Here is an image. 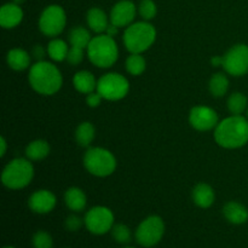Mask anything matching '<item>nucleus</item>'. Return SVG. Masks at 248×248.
<instances>
[{
    "mask_svg": "<svg viewBox=\"0 0 248 248\" xmlns=\"http://www.w3.org/2000/svg\"><path fill=\"white\" fill-rule=\"evenodd\" d=\"M215 140L220 147L237 149L248 143V120L241 115H232L220 121L215 128Z\"/></svg>",
    "mask_w": 248,
    "mask_h": 248,
    "instance_id": "f257e3e1",
    "label": "nucleus"
},
{
    "mask_svg": "<svg viewBox=\"0 0 248 248\" xmlns=\"http://www.w3.org/2000/svg\"><path fill=\"white\" fill-rule=\"evenodd\" d=\"M29 84L38 93L50 96L60 91L63 78L55 64L46 61H38L29 70Z\"/></svg>",
    "mask_w": 248,
    "mask_h": 248,
    "instance_id": "f03ea898",
    "label": "nucleus"
},
{
    "mask_svg": "<svg viewBox=\"0 0 248 248\" xmlns=\"http://www.w3.org/2000/svg\"><path fill=\"white\" fill-rule=\"evenodd\" d=\"M155 27L147 21L130 24L123 36L124 45L131 53L144 52L155 43Z\"/></svg>",
    "mask_w": 248,
    "mask_h": 248,
    "instance_id": "7ed1b4c3",
    "label": "nucleus"
},
{
    "mask_svg": "<svg viewBox=\"0 0 248 248\" xmlns=\"http://www.w3.org/2000/svg\"><path fill=\"white\" fill-rule=\"evenodd\" d=\"M87 56L94 65L99 68H109L118 61L119 48L113 36L108 34H98L92 38L87 46Z\"/></svg>",
    "mask_w": 248,
    "mask_h": 248,
    "instance_id": "20e7f679",
    "label": "nucleus"
},
{
    "mask_svg": "<svg viewBox=\"0 0 248 248\" xmlns=\"http://www.w3.org/2000/svg\"><path fill=\"white\" fill-rule=\"evenodd\" d=\"M34 177V167L27 159H15L2 171L1 181L6 188L22 189L28 186Z\"/></svg>",
    "mask_w": 248,
    "mask_h": 248,
    "instance_id": "39448f33",
    "label": "nucleus"
},
{
    "mask_svg": "<svg viewBox=\"0 0 248 248\" xmlns=\"http://www.w3.org/2000/svg\"><path fill=\"white\" fill-rule=\"evenodd\" d=\"M85 169L97 177L110 176L116 169V159L104 148H90L84 156Z\"/></svg>",
    "mask_w": 248,
    "mask_h": 248,
    "instance_id": "423d86ee",
    "label": "nucleus"
},
{
    "mask_svg": "<svg viewBox=\"0 0 248 248\" xmlns=\"http://www.w3.org/2000/svg\"><path fill=\"white\" fill-rule=\"evenodd\" d=\"M130 90L128 80L118 73H108L99 78L97 92L108 101H119L126 97Z\"/></svg>",
    "mask_w": 248,
    "mask_h": 248,
    "instance_id": "0eeeda50",
    "label": "nucleus"
},
{
    "mask_svg": "<svg viewBox=\"0 0 248 248\" xmlns=\"http://www.w3.org/2000/svg\"><path fill=\"white\" fill-rule=\"evenodd\" d=\"M165 234V223L159 216L145 218L136 230V240L142 247L150 248L161 241Z\"/></svg>",
    "mask_w": 248,
    "mask_h": 248,
    "instance_id": "6e6552de",
    "label": "nucleus"
},
{
    "mask_svg": "<svg viewBox=\"0 0 248 248\" xmlns=\"http://www.w3.org/2000/svg\"><path fill=\"white\" fill-rule=\"evenodd\" d=\"M67 23L65 11L60 5H50L45 7L39 18V28L47 36H57L64 31Z\"/></svg>",
    "mask_w": 248,
    "mask_h": 248,
    "instance_id": "1a4fd4ad",
    "label": "nucleus"
},
{
    "mask_svg": "<svg viewBox=\"0 0 248 248\" xmlns=\"http://www.w3.org/2000/svg\"><path fill=\"white\" fill-rule=\"evenodd\" d=\"M84 222L90 232L94 235H103L114 227V215L109 208L96 206L87 211Z\"/></svg>",
    "mask_w": 248,
    "mask_h": 248,
    "instance_id": "9d476101",
    "label": "nucleus"
},
{
    "mask_svg": "<svg viewBox=\"0 0 248 248\" xmlns=\"http://www.w3.org/2000/svg\"><path fill=\"white\" fill-rule=\"evenodd\" d=\"M223 67L232 77H242L248 73V46L237 44L223 56Z\"/></svg>",
    "mask_w": 248,
    "mask_h": 248,
    "instance_id": "9b49d317",
    "label": "nucleus"
},
{
    "mask_svg": "<svg viewBox=\"0 0 248 248\" xmlns=\"http://www.w3.org/2000/svg\"><path fill=\"white\" fill-rule=\"evenodd\" d=\"M189 123L198 131H211L219 124L218 114L210 107H194L189 114Z\"/></svg>",
    "mask_w": 248,
    "mask_h": 248,
    "instance_id": "f8f14e48",
    "label": "nucleus"
},
{
    "mask_svg": "<svg viewBox=\"0 0 248 248\" xmlns=\"http://www.w3.org/2000/svg\"><path fill=\"white\" fill-rule=\"evenodd\" d=\"M137 9H136L135 2L131 0H120L116 2L110 11V23L120 27H128L135 21Z\"/></svg>",
    "mask_w": 248,
    "mask_h": 248,
    "instance_id": "ddd939ff",
    "label": "nucleus"
},
{
    "mask_svg": "<svg viewBox=\"0 0 248 248\" xmlns=\"http://www.w3.org/2000/svg\"><path fill=\"white\" fill-rule=\"evenodd\" d=\"M29 208L39 215L51 212L56 206V196L48 190H38L28 200Z\"/></svg>",
    "mask_w": 248,
    "mask_h": 248,
    "instance_id": "4468645a",
    "label": "nucleus"
},
{
    "mask_svg": "<svg viewBox=\"0 0 248 248\" xmlns=\"http://www.w3.org/2000/svg\"><path fill=\"white\" fill-rule=\"evenodd\" d=\"M23 19V10L18 4L7 2L0 9V24L5 29H12Z\"/></svg>",
    "mask_w": 248,
    "mask_h": 248,
    "instance_id": "2eb2a0df",
    "label": "nucleus"
},
{
    "mask_svg": "<svg viewBox=\"0 0 248 248\" xmlns=\"http://www.w3.org/2000/svg\"><path fill=\"white\" fill-rule=\"evenodd\" d=\"M86 21L90 29L97 34L104 33L109 24H110L109 23L108 16H107L104 10H102L101 7H92V9H90L86 14Z\"/></svg>",
    "mask_w": 248,
    "mask_h": 248,
    "instance_id": "dca6fc26",
    "label": "nucleus"
},
{
    "mask_svg": "<svg viewBox=\"0 0 248 248\" xmlns=\"http://www.w3.org/2000/svg\"><path fill=\"white\" fill-rule=\"evenodd\" d=\"M223 213L228 222H230L232 224L240 225L248 220V210L242 203L236 202V201H230V202L225 203Z\"/></svg>",
    "mask_w": 248,
    "mask_h": 248,
    "instance_id": "f3484780",
    "label": "nucleus"
},
{
    "mask_svg": "<svg viewBox=\"0 0 248 248\" xmlns=\"http://www.w3.org/2000/svg\"><path fill=\"white\" fill-rule=\"evenodd\" d=\"M97 82L98 81L96 80L94 75L87 70L78 72L73 78V85H74L75 90L85 94L94 92V90L97 89Z\"/></svg>",
    "mask_w": 248,
    "mask_h": 248,
    "instance_id": "a211bd4d",
    "label": "nucleus"
},
{
    "mask_svg": "<svg viewBox=\"0 0 248 248\" xmlns=\"http://www.w3.org/2000/svg\"><path fill=\"white\" fill-rule=\"evenodd\" d=\"M193 200L199 207L208 208L215 202V191L208 184L200 183L193 189Z\"/></svg>",
    "mask_w": 248,
    "mask_h": 248,
    "instance_id": "6ab92c4d",
    "label": "nucleus"
},
{
    "mask_svg": "<svg viewBox=\"0 0 248 248\" xmlns=\"http://www.w3.org/2000/svg\"><path fill=\"white\" fill-rule=\"evenodd\" d=\"M65 205L74 212H81L87 205V199L84 191L79 188H70L65 191Z\"/></svg>",
    "mask_w": 248,
    "mask_h": 248,
    "instance_id": "aec40b11",
    "label": "nucleus"
},
{
    "mask_svg": "<svg viewBox=\"0 0 248 248\" xmlns=\"http://www.w3.org/2000/svg\"><path fill=\"white\" fill-rule=\"evenodd\" d=\"M7 64L14 70H24L31 65V57L28 52L22 48H12L7 52Z\"/></svg>",
    "mask_w": 248,
    "mask_h": 248,
    "instance_id": "412c9836",
    "label": "nucleus"
},
{
    "mask_svg": "<svg viewBox=\"0 0 248 248\" xmlns=\"http://www.w3.org/2000/svg\"><path fill=\"white\" fill-rule=\"evenodd\" d=\"M50 153V145L46 140H36L29 143L28 147L26 148V155L29 160L33 161H39V160L45 159Z\"/></svg>",
    "mask_w": 248,
    "mask_h": 248,
    "instance_id": "4be33fe9",
    "label": "nucleus"
},
{
    "mask_svg": "<svg viewBox=\"0 0 248 248\" xmlns=\"http://www.w3.org/2000/svg\"><path fill=\"white\" fill-rule=\"evenodd\" d=\"M68 52H69V48H68L65 41L61 40V39H53L48 43L47 53L51 60L56 61V62H62V61L67 60Z\"/></svg>",
    "mask_w": 248,
    "mask_h": 248,
    "instance_id": "5701e85b",
    "label": "nucleus"
},
{
    "mask_svg": "<svg viewBox=\"0 0 248 248\" xmlns=\"http://www.w3.org/2000/svg\"><path fill=\"white\" fill-rule=\"evenodd\" d=\"M94 127L91 123H85L80 124L78 126L77 131H75V140L79 143L81 147H89L94 140Z\"/></svg>",
    "mask_w": 248,
    "mask_h": 248,
    "instance_id": "b1692460",
    "label": "nucleus"
},
{
    "mask_svg": "<svg viewBox=\"0 0 248 248\" xmlns=\"http://www.w3.org/2000/svg\"><path fill=\"white\" fill-rule=\"evenodd\" d=\"M210 92L215 97H223L229 89V80L223 73H217L210 80Z\"/></svg>",
    "mask_w": 248,
    "mask_h": 248,
    "instance_id": "393cba45",
    "label": "nucleus"
},
{
    "mask_svg": "<svg viewBox=\"0 0 248 248\" xmlns=\"http://www.w3.org/2000/svg\"><path fill=\"white\" fill-rule=\"evenodd\" d=\"M69 40L72 46H78L81 48H87V46L91 43L92 38L90 31L84 27H75L70 31Z\"/></svg>",
    "mask_w": 248,
    "mask_h": 248,
    "instance_id": "a878e982",
    "label": "nucleus"
},
{
    "mask_svg": "<svg viewBox=\"0 0 248 248\" xmlns=\"http://www.w3.org/2000/svg\"><path fill=\"white\" fill-rule=\"evenodd\" d=\"M247 108V97L241 92H234L228 98V109L232 115H241Z\"/></svg>",
    "mask_w": 248,
    "mask_h": 248,
    "instance_id": "bb28decb",
    "label": "nucleus"
},
{
    "mask_svg": "<svg viewBox=\"0 0 248 248\" xmlns=\"http://www.w3.org/2000/svg\"><path fill=\"white\" fill-rule=\"evenodd\" d=\"M147 63L140 53H131L126 60V69L131 75H140L145 70Z\"/></svg>",
    "mask_w": 248,
    "mask_h": 248,
    "instance_id": "cd10ccee",
    "label": "nucleus"
},
{
    "mask_svg": "<svg viewBox=\"0 0 248 248\" xmlns=\"http://www.w3.org/2000/svg\"><path fill=\"white\" fill-rule=\"evenodd\" d=\"M111 235L113 239L119 244H128L132 239V234H131L130 228L126 227L125 224H114L111 228Z\"/></svg>",
    "mask_w": 248,
    "mask_h": 248,
    "instance_id": "c85d7f7f",
    "label": "nucleus"
},
{
    "mask_svg": "<svg viewBox=\"0 0 248 248\" xmlns=\"http://www.w3.org/2000/svg\"><path fill=\"white\" fill-rule=\"evenodd\" d=\"M138 12L144 21H150L156 16V4L153 0H142L138 5Z\"/></svg>",
    "mask_w": 248,
    "mask_h": 248,
    "instance_id": "c756f323",
    "label": "nucleus"
},
{
    "mask_svg": "<svg viewBox=\"0 0 248 248\" xmlns=\"http://www.w3.org/2000/svg\"><path fill=\"white\" fill-rule=\"evenodd\" d=\"M34 248H52L53 240L51 235L46 232H38L33 236Z\"/></svg>",
    "mask_w": 248,
    "mask_h": 248,
    "instance_id": "7c9ffc66",
    "label": "nucleus"
},
{
    "mask_svg": "<svg viewBox=\"0 0 248 248\" xmlns=\"http://www.w3.org/2000/svg\"><path fill=\"white\" fill-rule=\"evenodd\" d=\"M84 50L85 48L78 47V46H72L68 52L67 61L72 65H78L82 62L84 60Z\"/></svg>",
    "mask_w": 248,
    "mask_h": 248,
    "instance_id": "2f4dec72",
    "label": "nucleus"
},
{
    "mask_svg": "<svg viewBox=\"0 0 248 248\" xmlns=\"http://www.w3.org/2000/svg\"><path fill=\"white\" fill-rule=\"evenodd\" d=\"M82 224H85L84 220L75 215L69 216V217L65 219V228H67L68 230H70V232H77V230H79L80 228L82 227Z\"/></svg>",
    "mask_w": 248,
    "mask_h": 248,
    "instance_id": "473e14b6",
    "label": "nucleus"
},
{
    "mask_svg": "<svg viewBox=\"0 0 248 248\" xmlns=\"http://www.w3.org/2000/svg\"><path fill=\"white\" fill-rule=\"evenodd\" d=\"M102 99L104 98L98 93V92H91V93L87 94L86 103L87 106L91 107V108H96V107H98L99 104H101Z\"/></svg>",
    "mask_w": 248,
    "mask_h": 248,
    "instance_id": "72a5a7b5",
    "label": "nucleus"
},
{
    "mask_svg": "<svg viewBox=\"0 0 248 248\" xmlns=\"http://www.w3.org/2000/svg\"><path fill=\"white\" fill-rule=\"evenodd\" d=\"M33 56L35 60L43 61V58L45 57V50L41 45H35L33 48Z\"/></svg>",
    "mask_w": 248,
    "mask_h": 248,
    "instance_id": "f704fd0d",
    "label": "nucleus"
},
{
    "mask_svg": "<svg viewBox=\"0 0 248 248\" xmlns=\"http://www.w3.org/2000/svg\"><path fill=\"white\" fill-rule=\"evenodd\" d=\"M211 63H212V65H215V67H220V65L223 67V57L222 56H215V57L211 60Z\"/></svg>",
    "mask_w": 248,
    "mask_h": 248,
    "instance_id": "c9c22d12",
    "label": "nucleus"
},
{
    "mask_svg": "<svg viewBox=\"0 0 248 248\" xmlns=\"http://www.w3.org/2000/svg\"><path fill=\"white\" fill-rule=\"evenodd\" d=\"M106 31H107V34H108L109 36H114L116 33H118V27L114 26L113 23H110L108 26V28H107Z\"/></svg>",
    "mask_w": 248,
    "mask_h": 248,
    "instance_id": "e433bc0d",
    "label": "nucleus"
},
{
    "mask_svg": "<svg viewBox=\"0 0 248 248\" xmlns=\"http://www.w3.org/2000/svg\"><path fill=\"white\" fill-rule=\"evenodd\" d=\"M0 147H1V150H0V156H4L5 153H6V140H5L4 137L0 138Z\"/></svg>",
    "mask_w": 248,
    "mask_h": 248,
    "instance_id": "4c0bfd02",
    "label": "nucleus"
},
{
    "mask_svg": "<svg viewBox=\"0 0 248 248\" xmlns=\"http://www.w3.org/2000/svg\"><path fill=\"white\" fill-rule=\"evenodd\" d=\"M24 1H26V0H12V2H15V4H18V5L23 4Z\"/></svg>",
    "mask_w": 248,
    "mask_h": 248,
    "instance_id": "58836bf2",
    "label": "nucleus"
},
{
    "mask_svg": "<svg viewBox=\"0 0 248 248\" xmlns=\"http://www.w3.org/2000/svg\"><path fill=\"white\" fill-rule=\"evenodd\" d=\"M124 248H135V247H124Z\"/></svg>",
    "mask_w": 248,
    "mask_h": 248,
    "instance_id": "ea45409f",
    "label": "nucleus"
},
{
    "mask_svg": "<svg viewBox=\"0 0 248 248\" xmlns=\"http://www.w3.org/2000/svg\"><path fill=\"white\" fill-rule=\"evenodd\" d=\"M4 248H15V247H4Z\"/></svg>",
    "mask_w": 248,
    "mask_h": 248,
    "instance_id": "a19ab883",
    "label": "nucleus"
}]
</instances>
